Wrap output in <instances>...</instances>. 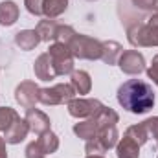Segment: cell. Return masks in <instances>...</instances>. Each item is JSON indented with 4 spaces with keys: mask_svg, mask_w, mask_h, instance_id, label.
<instances>
[{
    "mask_svg": "<svg viewBox=\"0 0 158 158\" xmlns=\"http://www.w3.org/2000/svg\"><path fill=\"white\" fill-rule=\"evenodd\" d=\"M118 101L125 110L132 114H143L155 105L153 86L140 79H129L118 88Z\"/></svg>",
    "mask_w": 158,
    "mask_h": 158,
    "instance_id": "6da1fadb",
    "label": "cell"
}]
</instances>
